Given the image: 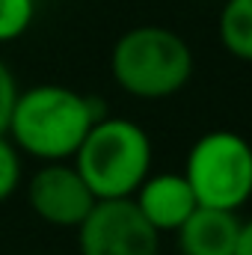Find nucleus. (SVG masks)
Returning a JSON list of instances; mask_svg holds the SVG:
<instances>
[{
  "mask_svg": "<svg viewBox=\"0 0 252 255\" xmlns=\"http://www.w3.org/2000/svg\"><path fill=\"white\" fill-rule=\"evenodd\" d=\"M95 202L98 199L92 196L89 184L74 169V163H68V160L39 166L27 181L30 211L42 223L57 226V229H77Z\"/></svg>",
  "mask_w": 252,
  "mask_h": 255,
  "instance_id": "423d86ee",
  "label": "nucleus"
},
{
  "mask_svg": "<svg viewBox=\"0 0 252 255\" xmlns=\"http://www.w3.org/2000/svg\"><path fill=\"white\" fill-rule=\"evenodd\" d=\"M184 178L202 208L241 211L252 199V145L235 130H208L187 151Z\"/></svg>",
  "mask_w": 252,
  "mask_h": 255,
  "instance_id": "20e7f679",
  "label": "nucleus"
},
{
  "mask_svg": "<svg viewBox=\"0 0 252 255\" xmlns=\"http://www.w3.org/2000/svg\"><path fill=\"white\" fill-rule=\"evenodd\" d=\"M130 199L160 235H175L184 226V220L199 208L184 172H151Z\"/></svg>",
  "mask_w": 252,
  "mask_h": 255,
  "instance_id": "0eeeda50",
  "label": "nucleus"
},
{
  "mask_svg": "<svg viewBox=\"0 0 252 255\" xmlns=\"http://www.w3.org/2000/svg\"><path fill=\"white\" fill-rule=\"evenodd\" d=\"M77 250L80 255H160V232L130 196L98 199L77 226Z\"/></svg>",
  "mask_w": 252,
  "mask_h": 255,
  "instance_id": "39448f33",
  "label": "nucleus"
},
{
  "mask_svg": "<svg viewBox=\"0 0 252 255\" xmlns=\"http://www.w3.org/2000/svg\"><path fill=\"white\" fill-rule=\"evenodd\" d=\"M101 116L107 113L98 98L60 83H39L18 92L6 136L42 163L71 160Z\"/></svg>",
  "mask_w": 252,
  "mask_h": 255,
  "instance_id": "f257e3e1",
  "label": "nucleus"
},
{
  "mask_svg": "<svg viewBox=\"0 0 252 255\" xmlns=\"http://www.w3.org/2000/svg\"><path fill=\"white\" fill-rule=\"evenodd\" d=\"M238 232H241L238 211L199 205L175 232V241L181 255H235Z\"/></svg>",
  "mask_w": 252,
  "mask_h": 255,
  "instance_id": "6e6552de",
  "label": "nucleus"
},
{
  "mask_svg": "<svg viewBox=\"0 0 252 255\" xmlns=\"http://www.w3.org/2000/svg\"><path fill=\"white\" fill-rule=\"evenodd\" d=\"M220 45L241 63H252V0H226L217 21Z\"/></svg>",
  "mask_w": 252,
  "mask_h": 255,
  "instance_id": "1a4fd4ad",
  "label": "nucleus"
},
{
  "mask_svg": "<svg viewBox=\"0 0 252 255\" xmlns=\"http://www.w3.org/2000/svg\"><path fill=\"white\" fill-rule=\"evenodd\" d=\"M151 136L148 130L125 116H101L71 163L89 184L95 199H127L151 175Z\"/></svg>",
  "mask_w": 252,
  "mask_h": 255,
  "instance_id": "7ed1b4c3",
  "label": "nucleus"
},
{
  "mask_svg": "<svg viewBox=\"0 0 252 255\" xmlns=\"http://www.w3.org/2000/svg\"><path fill=\"white\" fill-rule=\"evenodd\" d=\"M18 187H21V151L6 133H0V202H6Z\"/></svg>",
  "mask_w": 252,
  "mask_h": 255,
  "instance_id": "9b49d317",
  "label": "nucleus"
},
{
  "mask_svg": "<svg viewBox=\"0 0 252 255\" xmlns=\"http://www.w3.org/2000/svg\"><path fill=\"white\" fill-rule=\"evenodd\" d=\"M235 255H252V220H241V232H238Z\"/></svg>",
  "mask_w": 252,
  "mask_h": 255,
  "instance_id": "ddd939ff",
  "label": "nucleus"
},
{
  "mask_svg": "<svg viewBox=\"0 0 252 255\" xmlns=\"http://www.w3.org/2000/svg\"><path fill=\"white\" fill-rule=\"evenodd\" d=\"M18 80L12 74V68L0 60V133L9 130V119H12V107L18 101Z\"/></svg>",
  "mask_w": 252,
  "mask_h": 255,
  "instance_id": "f8f14e48",
  "label": "nucleus"
},
{
  "mask_svg": "<svg viewBox=\"0 0 252 255\" xmlns=\"http://www.w3.org/2000/svg\"><path fill=\"white\" fill-rule=\"evenodd\" d=\"M193 48L187 39L160 24H142L122 33L110 51L116 86L139 101H163L178 95L193 77Z\"/></svg>",
  "mask_w": 252,
  "mask_h": 255,
  "instance_id": "f03ea898",
  "label": "nucleus"
},
{
  "mask_svg": "<svg viewBox=\"0 0 252 255\" xmlns=\"http://www.w3.org/2000/svg\"><path fill=\"white\" fill-rule=\"evenodd\" d=\"M36 18V0H0V42L21 39Z\"/></svg>",
  "mask_w": 252,
  "mask_h": 255,
  "instance_id": "9d476101",
  "label": "nucleus"
}]
</instances>
